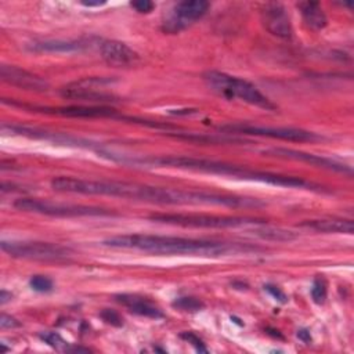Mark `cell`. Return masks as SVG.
I'll return each mask as SVG.
<instances>
[{
  "label": "cell",
  "instance_id": "obj_28",
  "mask_svg": "<svg viewBox=\"0 0 354 354\" xmlns=\"http://www.w3.org/2000/svg\"><path fill=\"white\" fill-rule=\"evenodd\" d=\"M264 289H266L275 300H278V301H281V303H285V301H286V295H285L278 286H275V285H272V283H267V285H264Z\"/></svg>",
  "mask_w": 354,
  "mask_h": 354
},
{
  "label": "cell",
  "instance_id": "obj_8",
  "mask_svg": "<svg viewBox=\"0 0 354 354\" xmlns=\"http://www.w3.org/2000/svg\"><path fill=\"white\" fill-rule=\"evenodd\" d=\"M220 130L227 133H236V134H246V136H260V137H270L278 138L285 141H295V142H306V141H317L322 137L317 133L293 129V127H264V126H253V124H227L221 126Z\"/></svg>",
  "mask_w": 354,
  "mask_h": 354
},
{
  "label": "cell",
  "instance_id": "obj_7",
  "mask_svg": "<svg viewBox=\"0 0 354 354\" xmlns=\"http://www.w3.org/2000/svg\"><path fill=\"white\" fill-rule=\"evenodd\" d=\"M0 248L12 257L40 261H62L73 254L72 249L51 242L1 241Z\"/></svg>",
  "mask_w": 354,
  "mask_h": 354
},
{
  "label": "cell",
  "instance_id": "obj_19",
  "mask_svg": "<svg viewBox=\"0 0 354 354\" xmlns=\"http://www.w3.org/2000/svg\"><path fill=\"white\" fill-rule=\"evenodd\" d=\"M304 24L313 30H321L328 25L326 14L318 1H300L297 4Z\"/></svg>",
  "mask_w": 354,
  "mask_h": 354
},
{
  "label": "cell",
  "instance_id": "obj_5",
  "mask_svg": "<svg viewBox=\"0 0 354 354\" xmlns=\"http://www.w3.org/2000/svg\"><path fill=\"white\" fill-rule=\"evenodd\" d=\"M151 221L199 228H238L246 225H259L267 223L266 220L239 216H216L205 213H153L148 216Z\"/></svg>",
  "mask_w": 354,
  "mask_h": 354
},
{
  "label": "cell",
  "instance_id": "obj_16",
  "mask_svg": "<svg viewBox=\"0 0 354 354\" xmlns=\"http://www.w3.org/2000/svg\"><path fill=\"white\" fill-rule=\"evenodd\" d=\"M98 51L102 59L111 66H130L140 61V55L126 43L119 40L102 39Z\"/></svg>",
  "mask_w": 354,
  "mask_h": 354
},
{
  "label": "cell",
  "instance_id": "obj_25",
  "mask_svg": "<svg viewBox=\"0 0 354 354\" xmlns=\"http://www.w3.org/2000/svg\"><path fill=\"white\" fill-rule=\"evenodd\" d=\"M100 317L102 318L104 322L112 325V326H122L123 325V318L120 317V314L112 308H104L100 313Z\"/></svg>",
  "mask_w": 354,
  "mask_h": 354
},
{
  "label": "cell",
  "instance_id": "obj_31",
  "mask_svg": "<svg viewBox=\"0 0 354 354\" xmlns=\"http://www.w3.org/2000/svg\"><path fill=\"white\" fill-rule=\"evenodd\" d=\"M11 297H12V295H11L10 292H7V290H4V289L0 292V303H1V304H6L7 301H10Z\"/></svg>",
  "mask_w": 354,
  "mask_h": 354
},
{
  "label": "cell",
  "instance_id": "obj_27",
  "mask_svg": "<svg viewBox=\"0 0 354 354\" xmlns=\"http://www.w3.org/2000/svg\"><path fill=\"white\" fill-rule=\"evenodd\" d=\"M130 6L137 11V12H141V14H148L151 12L153 8H155V4L149 0H137V1H131Z\"/></svg>",
  "mask_w": 354,
  "mask_h": 354
},
{
  "label": "cell",
  "instance_id": "obj_26",
  "mask_svg": "<svg viewBox=\"0 0 354 354\" xmlns=\"http://www.w3.org/2000/svg\"><path fill=\"white\" fill-rule=\"evenodd\" d=\"M180 337L184 339L185 342L191 343L198 351H201V353H206L207 351V348L205 347V343L202 342V339H199V336H196L194 332H183V333H180Z\"/></svg>",
  "mask_w": 354,
  "mask_h": 354
},
{
  "label": "cell",
  "instance_id": "obj_21",
  "mask_svg": "<svg viewBox=\"0 0 354 354\" xmlns=\"http://www.w3.org/2000/svg\"><path fill=\"white\" fill-rule=\"evenodd\" d=\"M40 339L46 342L50 347L58 350V351H65V353H87L90 351L88 348L73 346L72 343L66 342L59 333L57 332H43L40 333Z\"/></svg>",
  "mask_w": 354,
  "mask_h": 354
},
{
  "label": "cell",
  "instance_id": "obj_6",
  "mask_svg": "<svg viewBox=\"0 0 354 354\" xmlns=\"http://www.w3.org/2000/svg\"><path fill=\"white\" fill-rule=\"evenodd\" d=\"M14 207L22 212L46 214L53 217H82V216H116L113 212L88 205L58 203L36 198H19L14 202Z\"/></svg>",
  "mask_w": 354,
  "mask_h": 354
},
{
  "label": "cell",
  "instance_id": "obj_20",
  "mask_svg": "<svg viewBox=\"0 0 354 354\" xmlns=\"http://www.w3.org/2000/svg\"><path fill=\"white\" fill-rule=\"evenodd\" d=\"M252 231L254 235H257L263 239H268V241H292L297 236L292 231L278 228V227H270V225H267V223L254 225V228Z\"/></svg>",
  "mask_w": 354,
  "mask_h": 354
},
{
  "label": "cell",
  "instance_id": "obj_23",
  "mask_svg": "<svg viewBox=\"0 0 354 354\" xmlns=\"http://www.w3.org/2000/svg\"><path fill=\"white\" fill-rule=\"evenodd\" d=\"M326 282L322 277H317L313 281V286H311V297L314 300V303L317 304H324L325 299H326Z\"/></svg>",
  "mask_w": 354,
  "mask_h": 354
},
{
  "label": "cell",
  "instance_id": "obj_11",
  "mask_svg": "<svg viewBox=\"0 0 354 354\" xmlns=\"http://www.w3.org/2000/svg\"><path fill=\"white\" fill-rule=\"evenodd\" d=\"M102 39L95 36L90 37H80V39H47V40H37L28 46V50L35 53H84L93 48H98Z\"/></svg>",
  "mask_w": 354,
  "mask_h": 354
},
{
  "label": "cell",
  "instance_id": "obj_3",
  "mask_svg": "<svg viewBox=\"0 0 354 354\" xmlns=\"http://www.w3.org/2000/svg\"><path fill=\"white\" fill-rule=\"evenodd\" d=\"M124 163H138V165H148L156 167H174L183 170H194L201 173L209 174H218V176H228L241 180L249 181H260L279 187L288 188H304V189H317L319 188L317 184L306 181L300 177L292 176H282L277 173L268 171H259L253 169H248L238 165H231L227 162L203 159V158H191V156H151V158H140V159H123Z\"/></svg>",
  "mask_w": 354,
  "mask_h": 354
},
{
  "label": "cell",
  "instance_id": "obj_24",
  "mask_svg": "<svg viewBox=\"0 0 354 354\" xmlns=\"http://www.w3.org/2000/svg\"><path fill=\"white\" fill-rule=\"evenodd\" d=\"M29 285L36 292H50L53 289V281L44 275H33L29 281Z\"/></svg>",
  "mask_w": 354,
  "mask_h": 354
},
{
  "label": "cell",
  "instance_id": "obj_32",
  "mask_svg": "<svg viewBox=\"0 0 354 354\" xmlns=\"http://www.w3.org/2000/svg\"><path fill=\"white\" fill-rule=\"evenodd\" d=\"M82 4L83 6H86V7H100V6H102V4H105V1H100V0H97V1H82Z\"/></svg>",
  "mask_w": 354,
  "mask_h": 354
},
{
  "label": "cell",
  "instance_id": "obj_9",
  "mask_svg": "<svg viewBox=\"0 0 354 354\" xmlns=\"http://www.w3.org/2000/svg\"><path fill=\"white\" fill-rule=\"evenodd\" d=\"M112 84L111 79L106 77H84L71 84L65 86L61 90V94L65 98L90 101V102H106L116 101V95L106 88Z\"/></svg>",
  "mask_w": 354,
  "mask_h": 354
},
{
  "label": "cell",
  "instance_id": "obj_2",
  "mask_svg": "<svg viewBox=\"0 0 354 354\" xmlns=\"http://www.w3.org/2000/svg\"><path fill=\"white\" fill-rule=\"evenodd\" d=\"M105 246L118 249H136L155 254H189L203 257H221L230 254H246L260 252L261 248L249 243L218 242L207 239H192L169 235L127 234L108 238L102 242Z\"/></svg>",
  "mask_w": 354,
  "mask_h": 354
},
{
  "label": "cell",
  "instance_id": "obj_4",
  "mask_svg": "<svg viewBox=\"0 0 354 354\" xmlns=\"http://www.w3.org/2000/svg\"><path fill=\"white\" fill-rule=\"evenodd\" d=\"M203 80L210 90L224 98H238L243 102L266 111L277 109V105L268 97H266L254 84L241 77L231 76L220 71H207L203 73Z\"/></svg>",
  "mask_w": 354,
  "mask_h": 354
},
{
  "label": "cell",
  "instance_id": "obj_15",
  "mask_svg": "<svg viewBox=\"0 0 354 354\" xmlns=\"http://www.w3.org/2000/svg\"><path fill=\"white\" fill-rule=\"evenodd\" d=\"M0 77L3 82L15 86L18 88H24V90H29V91H47L50 84L47 80H44L43 77L28 72L19 66L15 65H6L3 64L0 66Z\"/></svg>",
  "mask_w": 354,
  "mask_h": 354
},
{
  "label": "cell",
  "instance_id": "obj_29",
  "mask_svg": "<svg viewBox=\"0 0 354 354\" xmlns=\"http://www.w3.org/2000/svg\"><path fill=\"white\" fill-rule=\"evenodd\" d=\"M0 326L3 328V329H11V328H18V326H21V322L18 321V319H15L14 317H11V315H7V314H1V317H0Z\"/></svg>",
  "mask_w": 354,
  "mask_h": 354
},
{
  "label": "cell",
  "instance_id": "obj_12",
  "mask_svg": "<svg viewBox=\"0 0 354 354\" xmlns=\"http://www.w3.org/2000/svg\"><path fill=\"white\" fill-rule=\"evenodd\" d=\"M12 105L24 106V108H30L33 111H43L46 113H54V115H61V116H68V118H112V119H122L126 120L127 116H123L118 113L116 109L111 106H104V105H69V106H57V108H48V106H28L24 104H15L10 102Z\"/></svg>",
  "mask_w": 354,
  "mask_h": 354
},
{
  "label": "cell",
  "instance_id": "obj_14",
  "mask_svg": "<svg viewBox=\"0 0 354 354\" xmlns=\"http://www.w3.org/2000/svg\"><path fill=\"white\" fill-rule=\"evenodd\" d=\"M266 155H272L277 158H283V159H292V160H300V162H306L310 165H314L317 167H324L328 170H333V171H339V173H346V174H351V167L336 162L333 159L329 158H324L321 155H314V153H308V152H303V151H296V149H290V148H271L264 151Z\"/></svg>",
  "mask_w": 354,
  "mask_h": 354
},
{
  "label": "cell",
  "instance_id": "obj_30",
  "mask_svg": "<svg viewBox=\"0 0 354 354\" xmlns=\"http://www.w3.org/2000/svg\"><path fill=\"white\" fill-rule=\"evenodd\" d=\"M297 337H299L301 342L307 343V344L311 342V335H310V330H307V329H300V330H297Z\"/></svg>",
  "mask_w": 354,
  "mask_h": 354
},
{
  "label": "cell",
  "instance_id": "obj_22",
  "mask_svg": "<svg viewBox=\"0 0 354 354\" xmlns=\"http://www.w3.org/2000/svg\"><path fill=\"white\" fill-rule=\"evenodd\" d=\"M171 306L177 310L181 311H189V313H196L201 311L202 308H205V303L201 301L196 297H191V296H185V297H178L176 299Z\"/></svg>",
  "mask_w": 354,
  "mask_h": 354
},
{
  "label": "cell",
  "instance_id": "obj_1",
  "mask_svg": "<svg viewBox=\"0 0 354 354\" xmlns=\"http://www.w3.org/2000/svg\"><path fill=\"white\" fill-rule=\"evenodd\" d=\"M51 187L59 192L83 195H106L134 199L159 205H214L228 207H261L266 203L257 198L216 194L207 191L180 189L155 187L131 181L116 180H86L77 177L59 176L51 180Z\"/></svg>",
  "mask_w": 354,
  "mask_h": 354
},
{
  "label": "cell",
  "instance_id": "obj_13",
  "mask_svg": "<svg viewBox=\"0 0 354 354\" xmlns=\"http://www.w3.org/2000/svg\"><path fill=\"white\" fill-rule=\"evenodd\" d=\"M260 17L264 28L274 36L281 39H290L293 33L289 14L283 4L271 1L264 3L260 10Z\"/></svg>",
  "mask_w": 354,
  "mask_h": 354
},
{
  "label": "cell",
  "instance_id": "obj_18",
  "mask_svg": "<svg viewBox=\"0 0 354 354\" xmlns=\"http://www.w3.org/2000/svg\"><path fill=\"white\" fill-rule=\"evenodd\" d=\"M300 227L325 234H353L354 231V223L346 218L306 220L300 223Z\"/></svg>",
  "mask_w": 354,
  "mask_h": 354
},
{
  "label": "cell",
  "instance_id": "obj_10",
  "mask_svg": "<svg viewBox=\"0 0 354 354\" xmlns=\"http://www.w3.org/2000/svg\"><path fill=\"white\" fill-rule=\"evenodd\" d=\"M209 7V1L205 0L178 1L171 8V14L163 22L162 29L167 33H178L195 21L201 19L207 12Z\"/></svg>",
  "mask_w": 354,
  "mask_h": 354
},
{
  "label": "cell",
  "instance_id": "obj_17",
  "mask_svg": "<svg viewBox=\"0 0 354 354\" xmlns=\"http://www.w3.org/2000/svg\"><path fill=\"white\" fill-rule=\"evenodd\" d=\"M115 299L118 303H120L123 307H126L130 313H134L137 315L153 318V319H159V318L165 317L163 311L158 306H155L151 300H148L147 297H142L138 295L123 293V295H116Z\"/></svg>",
  "mask_w": 354,
  "mask_h": 354
}]
</instances>
